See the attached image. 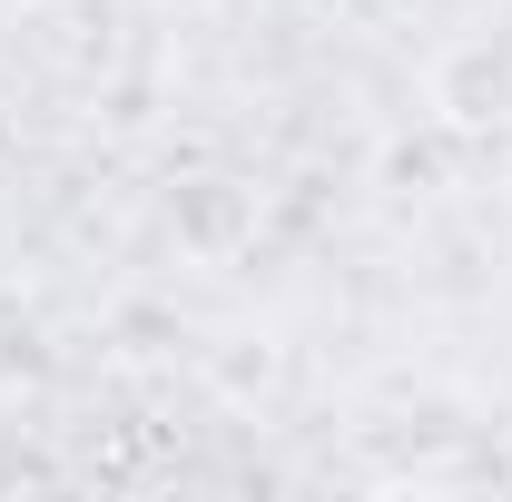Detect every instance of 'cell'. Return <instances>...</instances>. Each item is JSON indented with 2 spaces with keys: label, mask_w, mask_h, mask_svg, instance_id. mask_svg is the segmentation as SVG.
<instances>
[{
  "label": "cell",
  "mask_w": 512,
  "mask_h": 502,
  "mask_svg": "<svg viewBox=\"0 0 512 502\" xmlns=\"http://www.w3.org/2000/svg\"><path fill=\"white\" fill-rule=\"evenodd\" d=\"M30 375H40V315L20 306V296H0V394L30 384Z\"/></svg>",
  "instance_id": "1"
}]
</instances>
